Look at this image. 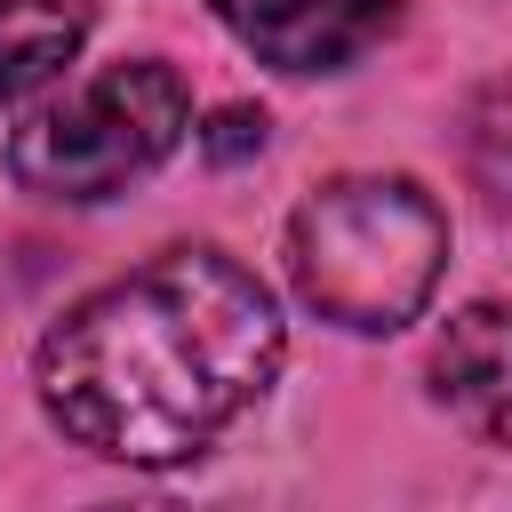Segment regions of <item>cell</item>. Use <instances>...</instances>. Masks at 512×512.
I'll return each mask as SVG.
<instances>
[{
  "mask_svg": "<svg viewBox=\"0 0 512 512\" xmlns=\"http://www.w3.org/2000/svg\"><path fill=\"white\" fill-rule=\"evenodd\" d=\"M288 328L272 288L224 248H168L80 296L32 360L48 424L112 464H192L280 376Z\"/></svg>",
  "mask_w": 512,
  "mask_h": 512,
  "instance_id": "cell-1",
  "label": "cell"
},
{
  "mask_svg": "<svg viewBox=\"0 0 512 512\" xmlns=\"http://www.w3.org/2000/svg\"><path fill=\"white\" fill-rule=\"evenodd\" d=\"M288 272L320 320L392 336L448 272V216L416 176H336L288 216Z\"/></svg>",
  "mask_w": 512,
  "mask_h": 512,
  "instance_id": "cell-2",
  "label": "cell"
},
{
  "mask_svg": "<svg viewBox=\"0 0 512 512\" xmlns=\"http://www.w3.org/2000/svg\"><path fill=\"white\" fill-rule=\"evenodd\" d=\"M192 128V96L168 64L136 56V64H104L80 96L32 112L8 136V176L32 200H112L128 192L144 168H160Z\"/></svg>",
  "mask_w": 512,
  "mask_h": 512,
  "instance_id": "cell-3",
  "label": "cell"
},
{
  "mask_svg": "<svg viewBox=\"0 0 512 512\" xmlns=\"http://www.w3.org/2000/svg\"><path fill=\"white\" fill-rule=\"evenodd\" d=\"M272 72H344L400 32V0H208Z\"/></svg>",
  "mask_w": 512,
  "mask_h": 512,
  "instance_id": "cell-4",
  "label": "cell"
},
{
  "mask_svg": "<svg viewBox=\"0 0 512 512\" xmlns=\"http://www.w3.org/2000/svg\"><path fill=\"white\" fill-rule=\"evenodd\" d=\"M432 392L496 448L512 408V352H504V304H464L432 352Z\"/></svg>",
  "mask_w": 512,
  "mask_h": 512,
  "instance_id": "cell-5",
  "label": "cell"
},
{
  "mask_svg": "<svg viewBox=\"0 0 512 512\" xmlns=\"http://www.w3.org/2000/svg\"><path fill=\"white\" fill-rule=\"evenodd\" d=\"M80 40H88V16L72 0H0V112L32 104L48 80H64Z\"/></svg>",
  "mask_w": 512,
  "mask_h": 512,
  "instance_id": "cell-6",
  "label": "cell"
},
{
  "mask_svg": "<svg viewBox=\"0 0 512 512\" xmlns=\"http://www.w3.org/2000/svg\"><path fill=\"white\" fill-rule=\"evenodd\" d=\"M264 128H272V120H264L256 104H224V112H216V120L200 128V152L232 168V160H248V152H264Z\"/></svg>",
  "mask_w": 512,
  "mask_h": 512,
  "instance_id": "cell-7",
  "label": "cell"
}]
</instances>
